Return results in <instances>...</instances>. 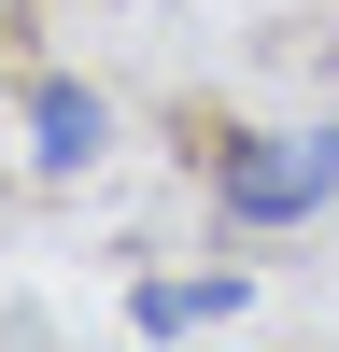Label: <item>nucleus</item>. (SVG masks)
<instances>
[{"mask_svg": "<svg viewBox=\"0 0 339 352\" xmlns=\"http://www.w3.org/2000/svg\"><path fill=\"white\" fill-rule=\"evenodd\" d=\"M339 197V127H282V141H254V155H226V212L240 226H297V212H325Z\"/></svg>", "mask_w": 339, "mask_h": 352, "instance_id": "nucleus-1", "label": "nucleus"}, {"mask_svg": "<svg viewBox=\"0 0 339 352\" xmlns=\"http://www.w3.org/2000/svg\"><path fill=\"white\" fill-rule=\"evenodd\" d=\"M99 155V99L85 85H43V169H85Z\"/></svg>", "mask_w": 339, "mask_h": 352, "instance_id": "nucleus-2", "label": "nucleus"}, {"mask_svg": "<svg viewBox=\"0 0 339 352\" xmlns=\"http://www.w3.org/2000/svg\"><path fill=\"white\" fill-rule=\"evenodd\" d=\"M226 310H240V282H156V296H141V324L184 338V324H226Z\"/></svg>", "mask_w": 339, "mask_h": 352, "instance_id": "nucleus-3", "label": "nucleus"}]
</instances>
